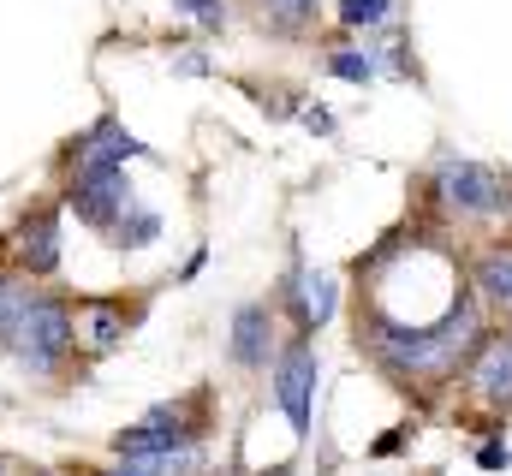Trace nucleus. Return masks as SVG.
Segmentation results:
<instances>
[{
  "label": "nucleus",
  "instance_id": "ddd939ff",
  "mask_svg": "<svg viewBox=\"0 0 512 476\" xmlns=\"http://www.w3.org/2000/svg\"><path fill=\"white\" fill-rule=\"evenodd\" d=\"M328 72H334L340 84H370V78L382 72V60H376L370 48H334V54H328Z\"/></svg>",
  "mask_w": 512,
  "mask_h": 476
},
{
  "label": "nucleus",
  "instance_id": "f03ea898",
  "mask_svg": "<svg viewBox=\"0 0 512 476\" xmlns=\"http://www.w3.org/2000/svg\"><path fill=\"white\" fill-rule=\"evenodd\" d=\"M435 203L459 221H495V215H512V179L489 161L441 155L435 161Z\"/></svg>",
  "mask_w": 512,
  "mask_h": 476
},
{
  "label": "nucleus",
  "instance_id": "f8f14e48",
  "mask_svg": "<svg viewBox=\"0 0 512 476\" xmlns=\"http://www.w3.org/2000/svg\"><path fill=\"white\" fill-rule=\"evenodd\" d=\"M30 298H36V292H30L18 274H0V352L12 346V328H18V316L30 310Z\"/></svg>",
  "mask_w": 512,
  "mask_h": 476
},
{
  "label": "nucleus",
  "instance_id": "423d86ee",
  "mask_svg": "<svg viewBox=\"0 0 512 476\" xmlns=\"http://www.w3.org/2000/svg\"><path fill=\"white\" fill-rule=\"evenodd\" d=\"M12 262H18V274H30V280H42V274L60 268V215H54V209H30V215L12 227Z\"/></svg>",
  "mask_w": 512,
  "mask_h": 476
},
{
  "label": "nucleus",
  "instance_id": "412c9836",
  "mask_svg": "<svg viewBox=\"0 0 512 476\" xmlns=\"http://www.w3.org/2000/svg\"><path fill=\"white\" fill-rule=\"evenodd\" d=\"M0 476H12V465H6V459H0Z\"/></svg>",
  "mask_w": 512,
  "mask_h": 476
},
{
  "label": "nucleus",
  "instance_id": "7ed1b4c3",
  "mask_svg": "<svg viewBox=\"0 0 512 476\" xmlns=\"http://www.w3.org/2000/svg\"><path fill=\"white\" fill-rule=\"evenodd\" d=\"M131 203H137V191H131L126 167H72V179H66V209L90 233H114Z\"/></svg>",
  "mask_w": 512,
  "mask_h": 476
},
{
  "label": "nucleus",
  "instance_id": "2eb2a0df",
  "mask_svg": "<svg viewBox=\"0 0 512 476\" xmlns=\"http://www.w3.org/2000/svg\"><path fill=\"white\" fill-rule=\"evenodd\" d=\"M262 18H268L280 36H298V30H310L316 0H262Z\"/></svg>",
  "mask_w": 512,
  "mask_h": 476
},
{
  "label": "nucleus",
  "instance_id": "aec40b11",
  "mask_svg": "<svg viewBox=\"0 0 512 476\" xmlns=\"http://www.w3.org/2000/svg\"><path fill=\"white\" fill-rule=\"evenodd\" d=\"M102 476H149V471H137V465H126V471H102Z\"/></svg>",
  "mask_w": 512,
  "mask_h": 476
},
{
  "label": "nucleus",
  "instance_id": "0eeeda50",
  "mask_svg": "<svg viewBox=\"0 0 512 476\" xmlns=\"http://www.w3.org/2000/svg\"><path fill=\"white\" fill-rule=\"evenodd\" d=\"M137 155H149V143H143V137H131L114 114H102L84 137H78V143H72V155H66V161H72V167H126V161H137Z\"/></svg>",
  "mask_w": 512,
  "mask_h": 476
},
{
  "label": "nucleus",
  "instance_id": "39448f33",
  "mask_svg": "<svg viewBox=\"0 0 512 476\" xmlns=\"http://www.w3.org/2000/svg\"><path fill=\"white\" fill-rule=\"evenodd\" d=\"M280 304L292 310V328L310 340L316 328H328L334 322V310H340V286H334V274L328 268H310V262H292V274H286V292H280Z\"/></svg>",
  "mask_w": 512,
  "mask_h": 476
},
{
  "label": "nucleus",
  "instance_id": "f257e3e1",
  "mask_svg": "<svg viewBox=\"0 0 512 476\" xmlns=\"http://www.w3.org/2000/svg\"><path fill=\"white\" fill-rule=\"evenodd\" d=\"M78 346V328H72V304L66 298H54V292H36L30 298V310L18 316V328H12V346L6 352L18 357L30 375H60L66 369V357Z\"/></svg>",
  "mask_w": 512,
  "mask_h": 476
},
{
  "label": "nucleus",
  "instance_id": "6e6552de",
  "mask_svg": "<svg viewBox=\"0 0 512 476\" xmlns=\"http://www.w3.org/2000/svg\"><path fill=\"white\" fill-rule=\"evenodd\" d=\"M465 381H471V393H477V399H489V405H512V328H507V334L477 340Z\"/></svg>",
  "mask_w": 512,
  "mask_h": 476
},
{
  "label": "nucleus",
  "instance_id": "a211bd4d",
  "mask_svg": "<svg viewBox=\"0 0 512 476\" xmlns=\"http://www.w3.org/2000/svg\"><path fill=\"white\" fill-rule=\"evenodd\" d=\"M477 465H483V471H507V465H512V447H501V441H483V447H477Z\"/></svg>",
  "mask_w": 512,
  "mask_h": 476
},
{
  "label": "nucleus",
  "instance_id": "dca6fc26",
  "mask_svg": "<svg viewBox=\"0 0 512 476\" xmlns=\"http://www.w3.org/2000/svg\"><path fill=\"white\" fill-rule=\"evenodd\" d=\"M393 6L399 0H340V24L346 30H382L387 18H393Z\"/></svg>",
  "mask_w": 512,
  "mask_h": 476
},
{
  "label": "nucleus",
  "instance_id": "4468645a",
  "mask_svg": "<svg viewBox=\"0 0 512 476\" xmlns=\"http://www.w3.org/2000/svg\"><path fill=\"white\" fill-rule=\"evenodd\" d=\"M84 310H90V346L114 352L126 340V310H114V304H84Z\"/></svg>",
  "mask_w": 512,
  "mask_h": 476
},
{
  "label": "nucleus",
  "instance_id": "9b49d317",
  "mask_svg": "<svg viewBox=\"0 0 512 476\" xmlns=\"http://www.w3.org/2000/svg\"><path fill=\"white\" fill-rule=\"evenodd\" d=\"M114 244H120V250H143V244H155V238H161V215H155V209H143V203H131L126 215H120V227H114Z\"/></svg>",
  "mask_w": 512,
  "mask_h": 476
},
{
  "label": "nucleus",
  "instance_id": "9d476101",
  "mask_svg": "<svg viewBox=\"0 0 512 476\" xmlns=\"http://www.w3.org/2000/svg\"><path fill=\"white\" fill-rule=\"evenodd\" d=\"M471 286L483 292V304H495V310L512 316V244H489L471 262Z\"/></svg>",
  "mask_w": 512,
  "mask_h": 476
},
{
  "label": "nucleus",
  "instance_id": "1a4fd4ad",
  "mask_svg": "<svg viewBox=\"0 0 512 476\" xmlns=\"http://www.w3.org/2000/svg\"><path fill=\"white\" fill-rule=\"evenodd\" d=\"M233 363L239 369H268L274 352V304H239L233 310Z\"/></svg>",
  "mask_w": 512,
  "mask_h": 476
},
{
  "label": "nucleus",
  "instance_id": "f3484780",
  "mask_svg": "<svg viewBox=\"0 0 512 476\" xmlns=\"http://www.w3.org/2000/svg\"><path fill=\"white\" fill-rule=\"evenodd\" d=\"M173 6H179L197 30H221V24H227V0H173Z\"/></svg>",
  "mask_w": 512,
  "mask_h": 476
},
{
  "label": "nucleus",
  "instance_id": "20e7f679",
  "mask_svg": "<svg viewBox=\"0 0 512 476\" xmlns=\"http://www.w3.org/2000/svg\"><path fill=\"white\" fill-rule=\"evenodd\" d=\"M316 381H322V363H316V346L298 334V340H286L280 357H274V375H268V387H274V405L286 411V423H292V435L298 441H310V417H316Z\"/></svg>",
  "mask_w": 512,
  "mask_h": 476
},
{
  "label": "nucleus",
  "instance_id": "6ab92c4d",
  "mask_svg": "<svg viewBox=\"0 0 512 476\" xmlns=\"http://www.w3.org/2000/svg\"><path fill=\"white\" fill-rule=\"evenodd\" d=\"M304 125H310V131H334V114H322V108H304Z\"/></svg>",
  "mask_w": 512,
  "mask_h": 476
}]
</instances>
